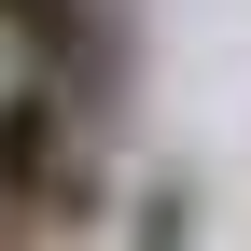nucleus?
I'll list each match as a JSON object with an SVG mask.
<instances>
[{
	"label": "nucleus",
	"mask_w": 251,
	"mask_h": 251,
	"mask_svg": "<svg viewBox=\"0 0 251 251\" xmlns=\"http://www.w3.org/2000/svg\"><path fill=\"white\" fill-rule=\"evenodd\" d=\"M98 224V112H70L56 84H0V251H56Z\"/></svg>",
	"instance_id": "obj_1"
},
{
	"label": "nucleus",
	"mask_w": 251,
	"mask_h": 251,
	"mask_svg": "<svg viewBox=\"0 0 251 251\" xmlns=\"http://www.w3.org/2000/svg\"><path fill=\"white\" fill-rule=\"evenodd\" d=\"M0 42H14L28 84H56L70 112L112 126V84H126V28H112V0H0Z\"/></svg>",
	"instance_id": "obj_2"
},
{
	"label": "nucleus",
	"mask_w": 251,
	"mask_h": 251,
	"mask_svg": "<svg viewBox=\"0 0 251 251\" xmlns=\"http://www.w3.org/2000/svg\"><path fill=\"white\" fill-rule=\"evenodd\" d=\"M126 251H196V181H140V209H126Z\"/></svg>",
	"instance_id": "obj_3"
}]
</instances>
